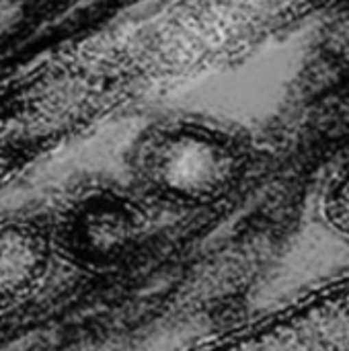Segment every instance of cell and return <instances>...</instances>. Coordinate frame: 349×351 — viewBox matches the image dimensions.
I'll return each mask as SVG.
<instances>
[{
	"mask_svg": "<svg viewBox=\"0 0 349 351\" xmlns=\"http://www.w3.org/2000/svg\"><path fill=\"white\" fill-rule=\"evenodd\" d=\"M134 171L148 191L169 204L212 206L243 183L249 150L224 128L169 121L138 140Z\"/></svg>",
	"mask_w": 349,
	"mask_h": 351,
	"instance_id": "obj_1",
	"label": "cell"
},
{
	"mask_svg": "<svg viewBox=\"0 0 349 351\" xmlns=\"http://www.w3.org/2000/svg\"><path fill=\"white\" fill-rule=\"evenodd\" d=\"M325 216L333 228L349 234V167L335 177L327 189Z\"/></svg>",
	"mask_w": 349,
	"mask_h": 351,
	"instance_id": "obj_2",
	"label": "cell"
}]
</instances>
